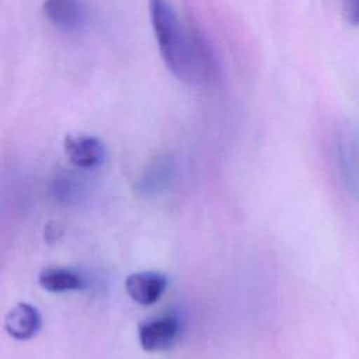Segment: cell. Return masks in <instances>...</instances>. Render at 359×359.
Listing matches in <instances>:
<instances>
[{"mask_svg": "<svg viewBox=\"0 0 359 359\" xmlns=\"http://www.w3.org/2000/svg\"><path fill=\"white\" fill-rule=\"evenodd\" d=\"M151 27L160 55L178 80L201 86L212 74V56L203 39L180 20L170 0H149Z\"/></svg>", "mask_w": 359, "mask_h": 359, "instance_id": "6da1fadb", "label": "cell"}, {"mask_svg": "<svg viewBox=\"0 0 359 359\" xmlns=\"http://www.w3.org/2000/svg\"><path fill=\"white\" fill-rule=\"evenodd\" d=\"M180 332V317L174 313H167L143 321L139 325L137 337L140 346L146 352H163L175 344Z\"/></svg>", "mask_w": 359, "mask_h": 359, "instance_id": "7a4b0ae2", "label": "cell"}, {"mask_svg": "<svg viewBox=\"0 0 359 359\" xmlns=\"http://www.w3.org/2000/svg\"><path fill=\"white\" fill-rule=\"evenodd\" d=\"M63 149L69 161L80 168L98 167L107 157L104 142L91 135H67L63 140Z\"/></svg>", "mask_w": 359, "mask_h": 359, "instance_id": "3957f363", "label": "cell"}, {"mask_svg": "<svg viewBox=\"0 0 359 359\" xmlns=\"http://www.w3.org/2000/svg\"><path fill=\"white\" fill-rule=\"evenodd\" d=\"M168 286L165 275L156 271H140L125 279V290L140 306H151L160 300Z\"/></svg>", "mask_w": 359, "mask_h": 359, "instance_id": "277c9868", "label": "cell"}, {"mask_svg": "<svg viewBox=\"0 0 359 359\" xmlns=\"http://www.w3.org/2000/svg\"><path fill=\"white\" fill-rule=\"evenodd\" d=\"M42 10L46 20L63 32L80 31L87 22L81 0H45Z\"/></svg>", "mask_w": 359, "mask_h": 359, "instance_id": "5b68a950", "label": "cell"}, {"mask_svg": "<svg viewBox=\"0 0 359 359\" xmlns=\"http://www.w3.org/2000/svg\"><path fill=\"white\" fill-rule=\"evenodd\" d=\"M41 327V313L35 306L25 302L13 306L4 317V328L7 334L17 341H28L34 338Z\"/></svg>", "mask_w": 359, "mask_h": 359, "instance_id": "8992f818", "label": "cell"}, {"mask_svg": "<svg viewBox=\"0 0 359 359\" xmlns=\"http://www.w3.org/2000/svg\"><path fill=\"white\" fill-rule=\"evenodd\" d=\"M38 283L48 292L63 293L81 289L84 286V279L79 272L70 268L48 266L39 272Z\"/></svg>", "mask_w": 359, "mask_h": 359, "instance_id": "52a82bcc", "label": "cell"}, {"mask_svg": "<svg viewBox=\"0 0 359 359\" xmlns=\"http://www.w3.org/2000/svg\"><path fill=\"white\" fill-rule=\"evenodd\" d=\"M344 13L351 25H359V0H344Z\"/></svg>", "mask_w": 359, "mask_h": 359, "instance_id": "ba28073f", "label": "cell"}]
</instances>
